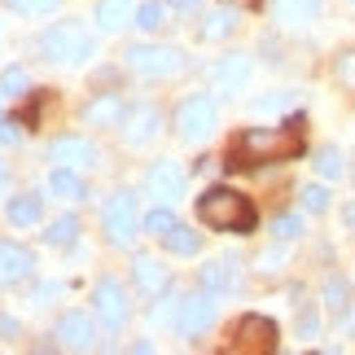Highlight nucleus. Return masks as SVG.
<instances>
[{"label":"nucleus","instance_id":"obj_15","mask_svg":"<svg viewBox=\"0 0 355 355\" xmlns=\"http://www.w3.org/2000/svg\"><path fill=\"white\" fill-rule=\"evenodd\" d=\"M198 285L211 294H233L241 290V263L237 259H211V263L198 268Z\"/></svg>","mask_w":355,"mask_h":355},{"label":"nucleus","instance_id":"obj_42","mask_svg":"<svg viewBox=\"0 0 355 355\" xmlns=\"http://www.w3.org/2000/svg\"><path fill=\"white\" fill-rule=\"evenodd\" d=\"M18 128H22V123H9V119H0V145H18V136H22Z\"/></svg>","mask_w":355,"mask_h":355},{"label":"nucleus","instance_id":"obj_21","mask_svg":"<svg viewBox=\"0 0 355 355\" xmlns=\"http://www.w3.org/2000/svg\"><path fill=\"white\" fill-rule=\"evenodd\" d=\"M49 193L66 198V202H84L88 184H84V175H79V167H53L49 171Z\"/></svg>","mask_w":355,"mask_h":355},{"label":"nucleus","instance_id":"obj_34","mask_svg":"<svg viewBox=\"0 0 355 355\" xmlns=\"http://www.w3.org/2000/svg\"><path fill=\"white\" fill-rule=\"evenodd\" d=\"M316 171L324 175V180H338L347 167H343V154H338L334 145H324V149H316Z\"/></svg>","mask_w":355,"mask_h":355},{"label":"nucleus","instance_id":"obj_29","mask_svg":"<svg viewBox=\"0 0 355 355\" xmlns=\"http://www.w3.org/2000/svg\"><path fill=\"white\" fill-rule=\"evenodd\" d=\"M334 84L343 92H355V49H343L334 58Z\"/></svg>","mask_w":355,"mask_h":355},{"label":"nucleus","instance_id":"obj_1","mask_svg":"<svg viewBox=\"0 0 355 355\" xmlns=\"http://www.w3.org/2000/svg\"><path fill=\"white\" fill-rule=\"evenodd\" d=\"M303 128H307L303 114H290L281 128H241L233 141H228V149H224V167L228 171H254L259 162L298 158L307 149Z\"/></svg>","mask_w":355,"mask_h":355},{"label":"nucleus","instance_id":"obj_26","mask_svg":"<svg viewBox=\"0 0 355 355\" xmlns=\"http://www.w3.org/2000/svg\"><path fill=\"white\" fill-rule=\"evenodd\" d=\"M162 245H167L171 254H184V259H189V254H198V250H202V233H193L189 224H175L171 233L162 237Z\"/></svg>","mask_w":355,"mask_h":355},{"label":"nucleus","instance_id":"obj_16","mask_svg":"<svg viewBox=\"0 0 355 355\" xmlns=\"http://www.w3.org/2000/svg\"><path fill=\"white\" fill-rule=\"evenodd\" d=\"M49 162H58V167H92L97 162V145L88 136H58L49 145Z\"/></svg>","mask_w":355,"mask_h":355},{"label":"nucleus","instance_id":"obj_30","mask_svg":"<svg viewBox=\"0 0 355 355\" xmlns=\"http://www.w3.org/2000/svg\"><path fill=\"white\" fill-rule=\"evenodd\" d=\"M62 0H5L9 13H18V18H44V13H53Z\"/></svg>","mask_w":355,"mask_h":355},{"label":"nucleus","instance_id":"obj_7","mask_svg":"<svg viewBox=\"0 0 355 355\" xmlns=\"http://www.w3.org/2000/svg\"><path fill=\"white\" fill-rule=\"evenodd\" d=\"M228 347L233 351H277L281 347V329L272 316H259V311H245V316L233 320V329H228Z\"/></svg>","mask_w":355,"mask_h":355},{"label":"nucleus","instance_id":"obj_37","mask_svg":"<svg viewBox=\"0 0 355 355\" xmlns=\"http://www.w3.org/2000/svg\"><path fill=\"white\" fill-rule=\"evenodd\" d=\"M316 334H320V316H316V307H303V311H298V338H307V343H311Z\"/></svg>","mask_w":355,"mask_h":355},{"label":"nucleus","instance_id":"obj_47","mask_svg":"<svg viewBox=\"0 0 355 355\" xmlns=\"http://www.w3.org/2000/svg\"><path fill=\"white\" fill-rule=\"evenodd\" d=\"M343 220H347V224H355V207H347V211H343Z\"/></svg>","mask_w":355,"mask_h":355},{"label":"nucleus","instance_id":"obj_36","mask_svg":"<svg viewBox=\"0 0 355 355\" xmlns=\"http://www.w3.org/2000/svg\"><path fill=\"white\" fill-rule=\"evenodd\" d=\"M49 97H53V92H31V101L18 110V123H22V128H35L40 114H44V105H49Z\"/></svg>","mask_w":355,"mask_h":355},{"label":"nucleus","instance_id":"obj_4","mask_svg":"<svg viewBox=\"0 0 355 355\" xmlns=\"http://www.w3.org/2000/svg\"><path fill=\"white\" fill-rule=\"evenodd\" d=\"M123 62L145 79H175L189 71V53L175 44H132L123 53Z\"/></svg>","mask_w":355,"mask_h":355},{"label":"nucleus","instance_id":"obj_12","mask_svg":"<svg viewBox=\"0 0 355 355\" xmlns=\"http://www.w3.org/2000/svg\"><path fill=\"white\" fill-rule=\"evenodd\" d=\"M58 343L66 351H92V347H97V320H92L88 311H62Z\"/></svg>","mask_w":355,"mask_h":355},{"label":"nucleus","instance_id":"obj_28","mask_svg":"<svg viewBox=\"0 0 355 355\" xmlns=\"http://www.w3.org/2000/svg\"><path fill=\"white\" fill-rule=\"evenodd\" d=\"M298 207H303L307 215H324L329 211V189L324 184H303L298 189Z\"/></svg>","mask_w":355,"mask_h":355},{"label":"nucleus","instance_id":"obj_46","mask_svg":"<svg viewBox=\"0 0 355 355\" xmlns=\"http://www.w3.org/2000/svg\"><path fill=\"white\" fill-rule=\"evenodd\" d=\"M5 184H9V167L0 162V193H5Z\"/></svg>","mask_w":355,"mask_h":355},{"label":"nucleus","instance_id":"obj_6","mask_svg":"<svg viewBox=\"0 0 355 355\" xmlns=\"http://www.w3.org/2000/svg\"><path fill=\"white\" fill-rule=\"evenodd\" d=\"M101 228L110 245H132L136 233H141V215H136V193L132 189H119V193L105 198L101 207Z\"/></svg>","mask_w":355,"mask_h":355},{"label":"nucleus","instance_id":"obj_20","mask_svg":"<svg viewBox=\"0 0 355 355\" xmlns=\"http://www.w3.org/2000/svg\"><path fill=\"white\" fill-rule=\"evenodd\" d=\"M5 220H9L13 228L40 224V220H44V198H40V193H13L9 207H5Z\"/></svg>","mask_w":355,"mask_h":355},{"label":"nucleus","instance_id":"obj_24","mask_svg":"<svg viewBox=\"0 0 355 355\" xmlns=\"http://www.w3.org/2000/svg\"><path fill=\"white\" fill-rule=\"evenodd\" d=\"M233 31H237V9L224 5V9H215V13H207V18H202L198 40H224V35H233Z\"/></svg>","mask_w":355,"mask_h":355},{"label":"nucleus","instance_id":"obj_17","mask_svg":"<svg viewBox=\"0 0 355 355\" xmlns=\"http://www.w3.org/2000/svg\"><path fill=\"white\" fill-rule=\"evenodd\" d=\"M123 110H128V105H123L119 92H97V97L84 105V123L88 128H119Z\"/></svg>","mask_w":355,"mask_h":355},{"label":"nucleus","instance_id":"obj_41","mask_svg":"<svg viewBox=\"0 0 355 355\" xmlns=\"http://www.w3.org/2000/svg\"><path fill=\"white\" fill-rule=\"evenodd\" d=\"M338 329H343L347 338H355V303H347L343 311H338Z\"/></svg>","mask_w":355,"mask_h":355},{"label":"nucleus","instance_id":"obj_3","mask_svg":"<svg viewBox=\"0 0 355 355\" xmlns=\"http://www.w3.org/2000/svg\"><path fill=\"white\" fill-rule=\"evenodd\" d=\"M35 53L58 66H84L97 58V40L88 35L84 22H53L35 35Z\"/></svg>","mask_w":355,"mask_h":355},{"label":"nucleus","instance_id":"obj_44","mask_svg":"<svg viewBox=\"0 0 355 355\" xmlns=\"http://www.w3.org/2000/svg\"><path fill=\"white\" fill-rule=\"evenodd\" d=\"M281 105H285V97H259L254 110H281Z\"/></svg>","mask_w":355,"mask_h":355},{"label":"nucleus","instance_id":"obj_9","mask_svg":"<svg viewBox=\"0 0 355 355\" xmlns=\"http://www.w3.org/2000/svg\"><path fill=\"white\" fill-rule=\"evenodd\" d=\"M184 184H189V171L180 167L175 158H158V162H149V171H145V193L154 198V202H180L184 198Z\"/></svg>","mask_w":355,"mask_h":355},{"label":"nucleus","instance_id":"obj_23","mask_svg":"<svg viewBox=\"0 0 355 355\" xmlns=\"http://www.w3.org/2000/svg\"><path fill=\"white\" fill-rule=\"evenodd\" d=\"M40 241L53 245V250H71V245L79 241V215H58V220L40 233Z\"/></svg>","mask_w":355,"mask_h":355},{"label":"nucleus","instance_id":"obj_35","mask_svg":"<svg viewBox=\"0 0 355 355\" xmlns=\"http://www.w3.org/2000/svg\"><path fill=\"white\" fill-rule=\"evenodd\" d=\"M272 237L277 241H298L303 237V215H277V220H272Z\"/></svg>","mask_w":355,"mask_h":355},{"label":"nucleus","instance_id":"obj_38","mask_svg":"<svg viewBox=\"0 0 355 355\" xmlns=\"http://www.w3.org/2000/svg\"><path fill=\"white\" fill-rule=\"evenodd\" d=\"M18 338H22V324H18V316L0 311V343H18Z\"/></svg>","mask_w":355,"mask_h":355},{"label":"nucleus","instance_id":"obj_14","mask_svg":"<svg viewBox=\"0 0 355 355\" xmlns=\"http://www.w3.org/2000/svg\"><path fill=\"white\" fill-rule=\"evenodd\" d=\"M250 71H254L250 53H224V58L211 66V84H215V92H237V88H245Z\"/></svg>","mask_w":355,"mask_h":355},{"label":"nucleus","instance_id":"obj_43","mask_svg":"<svg viewBox=\"0 0 355 355\" xmlns=\"http://www.w3.org/2000/svg\"><path fill=\"white\" fill-rule=\"evenodd\" d=\"M167 5H171L175 13H198V5H202V0H167Z\"/></svg>","mask_w":355,"mask_h":355},{"label":"nucleus","instance_id":"obj_45","mask_svg":"<svg viewBox=\"0 0 355 355\" xmlns=\"http://www.w3.org/2000/svg\"><path fill=\"white\" fill-rule=\"evenodd\" d=\"M224 5H233V9H263V0H224Z\"/></svg>","mask_w":355,"mask_h":355},{"label":"nucleus","instance_id":"obj_32","mask_svg":"<svg viewBox=\"0 0 355 355\" xmlns=\"http://www.w3.org/2000/svg\"><path fill=\"white\" fill-rule=\"evenodd\" d=\"M180 303H184V298H175V294L162 290V298L149 307V320H154V324H175V316H180Z\"/></svg>","mask_w":355,"mask_h":355},{"label":"nucleus","instance_id":"obj_27","mask_svg":"<svg viewBox=\"0 0 355 355\" xmlns=\"http://www.w3.org/2000/svg\"><path fill=\"white\" fill-rule=\"evenodd\" d=\"M175 224H180V220H175V211L167 207V202H154V211L141 220V233H149V237H167Z\"/></svg>","mask_w":355,"mask_h":355},{"label":"nucleus","instance_id":"obj_33","mask_svg":"<svg viewBox=\"0 0 355 355\" xmlns=\"http://www.w3.org/2000/svg\"><path fill=\"white\" fill-rule=\"evenodd\" d=\"M26 88H31V79H26L22 66H5V75H0V92H5V97H26Z\"/></svg>","mask_w":355,"mask_h":355},{"label":"nucleus","instance_id":"obj_31","mask_svg":"<svg viewBox=\"0 0 355 355\" xmlns=\"http://www.w3.org/2000/svg\"><path fill=\"white\" fill-rule=\"evenodd\" d=\"M320 298H324V307H329V311H343L351 303V285L343 277H329V281H324V290H320Z\"/></svg>","mask_w":355,"mask_h":355},{"label":"nucleus","instance_id":"obj_18","mask_svg":"<svg viewBox=\"0 0 355 355\" xmlns=\"http://www.w3.org/2000/svg\"><path fill=\"white\" fill-rule=\"evenodd\" d=\"M132 281H136V290L149 294V298H158V294L171 285L167 268H162L158 259H149V254H136V259H132Z\"/></svg>","mask_w":355,"mask_h":355},{"label":"nucleus","instance_id":"obj_48","mask_svg":"<svg viewBox=\"0 0 355 355\" xmlns=\"http://www.w3.org/2000/svg\"><path fill=\"white\" fill-rule=\"evenodd\" d=\"M0 119H5V92H0Z\"/></svg>","mask_w":355,"mask_h":355},{"label":"nucleus","instance_id":"obj_39","mask_svg":"<svg viewBox=\"0 0 355 355\" xmlns=\"http://www.w3.org/2000/svg\"><path fill=\"white\" fill-rule=\"evenodd\" d=\"M62 290H66V285H62V281H44V285H35V294H31V303H35V307H44V303H49V298H58Z\"/></svg>","mask_w":355,"mask_h":355},{"label":"nucleus","instance_id":"obj_2","mask_svg":"<svg viewBox=\"0 0 355 355\" xmlns=\"http://www.w3.org/2000/svg\"><path fill=\"white\" fill-rule=\"evenodd\" d=\"M198 220L215 228V233H233V237H250L259 228V207L245 193L228 184H215L198 198Z\"/></svg>","mask_w":355,"mask_h":355},{"label":"nucleus","instance_id":"obj_40","mask_svg":"<svg viewBox=\"0 0 355 355\" xmlns=\"http://www.w3.org/2000/svg\"><path fill=\"white\" fill-rule=\"evenodd\" d=\"M254 263H259V272H277V268L285 263V250H263Z\"/></svg>","mask_w":355,"mask_h":355},{"label":"nucleus","instance_id":"obj_10","mask_svg":"<svg viewBox=\"0 0 355 355\" xmlns=\"http://www.w3.org/2000/svg\"><path fill=\"white\" fill-rule=\"evenodd\" d=\"M211 324H215V294L198 285L193 294H184L180 316H175V329H180V338H198V334H207Z\"/></svg>","mask_w":355,"mask_h":355},{"label":"nucleus","instance_id":"obj_11","mask_svg":"<svg viewBox=\"0 0 355 355\" xmlns=\"http://www.w3.org/2000/svg\"><path fill=\"white\" fill-rule=\"evenodd\" d=\"M158 123H162V114H158V105L154 101H132L128 110H123V123H119V136H123V145H145L149 136L158 132Z\"/></svg>","mask_w":355,"mask_h":355},{"label":"nucleus","instance_id":"obj_13","mask_svg":"<svg viewBox=\"0 0 355 355\" xmlns=\"http://www.w3.org/2000/svg\"><path fill=\"white\" fill-rule=\"evenodd\" d=\"M35 277V254L18 241H0V290L9 285H22Z\"/></svg>","mask_w":355,"mask_h":355},{"label":"nucleus","instance_id":"obj_5","mask_svg":"<svg viewBox=\"0 0 355 355\" xmlns=\"http://www.w3.org/2000/svg\"><path fill=\"white\" fill-rule=\"evenodd\" d=\"M171 128L189 145H193V141H207V136L220 128V105H215V97H207V92H193V97H184L180 105H175Z\"/></svg>","mask_w":355,"mask_h":355},{"label":"nucleus","instance_id":"obj_8","mask_svg":"<svg viewBox=\"0 0 355 355\" xmlns=\"http://www.w3.org/2000/svg\"><path fill=\"white\" fill-rule=\"evenodd\" d=\"M92 311H97V320L110 334H119L132 320V303H128V290H123L119 277H97V285H92Z\"/></svg>","mask_w":355,"mask_h":355},{"label":"nucleus","instance_id":"obj_22","mask_svg":"<svg viewBox=\"0 0 355 355\" xmlns=\"http://www.w3.org/2000/svg\"><path fill=\"white\" fill-rule=\"evenodd\" d=\"M92 22H97L101 31H123V26L136 22V5H132V0H97Z\"/></svg>","mask_w":355,"mask_h":355},{"label":"nucleus","instance_id":"obj_49","mask_svg":"<svg viewBox=\"0 0 355 355\" xmlns=\"http://www.w3.org/2000/svg\"><path fill=\"white\" fill-rule=\"evenodd\" d=\"M351 5H355V0H351Z\"/></svg>","mask_w":355,"mask_h":355},{"label":"nucleus","instance_id":"obj_19","mask_svg":"<svg viewBox=\"0 0 355 355\" xmlns=\"http://www.w3.org/2000/svg\"><path fill=\"white\" fill-rule=\"evenodd\" d=\"M324 13V0H272V18L281 26H303Z\"/></svg>","mask_w":355,"mask_h":355},{"label":"nucleus","instance_id":"obj_25","mask_svg":"<svg viewBox=\"0 0 355 355\" xmlns=\"http://www.w3.org/2000/svg\"><path fill=\"white\" fill-rule=\"evenodd\" d=\"M167 18H171L167 0H145V5H136V22L132 26H141V31H158V26H167Z\"/></svg>","mask_w":355,"mask_h":355}]
</instances>
